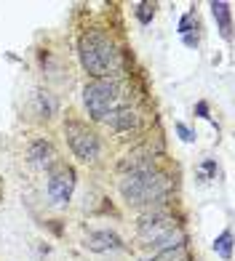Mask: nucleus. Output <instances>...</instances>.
Wrapping results in <instances>:
<instances>
[{
	"label": "nucleus",
	"instance_id": "f257e3e1",
	"mask_svg": "<svg viewBox=\"0 0 235 261\" xmlns=\"http://www.w3.org/2000/svg\"><path fill=\"white\" fill-rule=\"evenodd\" d=\"M78 56L83 69L97 80H107L112 72L121 69V51H118L115 40L107 32H99V30H88L86 35H80Z\"/></svg>",
	"mask_w": 235,
	"mask_h": 261
},
{
	"label": "nucleus",
	"instance_id": "f03ea898",
	"mask_svg": "<svg viewBox=\"0 0 235 261\" xmlns=\"http://www.w3.org/2000/svg\"><path fill=\"white\" fill-rule=\"evenodd\" d=\"M118 187H121V195L128 205H152L169 195L171 181L169 176L158 173L155 165H152L145 171H128Z\"/></svg>",
	"mask_w": 235,
	"mask_h": 261
},
{
	"label": "nucleus",
	"instance_id": "7ed1b4c3",
	"mask_svg": "<svg viewBox=\"0 0 235 261\" xmlns=\"http://www.w3.org/2000/svg\"><path fill=\"white\" fill-rule=\"evenodd\" d=\"M126 93L115 80H91L83 88V104L93 120H104L115 110H123Z\"/></svg>",
	"mask_w": 235,
	"mask_h": 261
},
{
	"label": "nucleus",
	"instance_id": "20e7f679",
	"mask_svg": "<svg viewBox=\"0 0 235 261\" xmlns=\"http://www.w3.org/2000/svg\"><path fill=\"white\" fill-rule=\"evenodd\" d=\"M64 139H67V144L69 149H73V155L78 160H83V163H93L99 158V136L93 134V130L86 125V123H80V120H67L64 123Z\"/></svg>",
	"mask_w": 235,
	"mask_h": 261
},
{
	"label": "nucleus",
	"instance_id": "39448f33",
	"mask_svg": "<svg viewBox=\"0 0 235 261\" xmlns=\"http://www.w3.org/2000/svg\"><path fill=\"white\" fill-rule=\"evenodd\" d=\"M75 189V171L69 165H62L59 163L56 168H51L49 173V197L54 203H67L69 195Z\"/></svg>",
	"mask_w": 235,
	"mask_h": 261
},
{
	"label": "nucleus",
	"instance_id": "423d86ee",
	"mask_svg": "<svg viewBox=\"0 0 235 261\" xmlns=\"http://www.w3.org/2000/svg\"><path fill=\"white\" fill-rule=\"evenodd\" d=\"M27 160L35 165V168H51L56 160V149L51 141L45 139H35L32 144L27 147Z\"/></svg>",
	"mask_w": 235,
	"mask_h": 261
},
{
	"label": "nucleus",
	"instance_id": "0eeeda50",
	"mask_svg": "<svg viewBox=\"0 0 235 261\" xmlns=\"http://www.w3.org/2000/svg\"><path fill=\"white\" fill-rule=\"evenodd\" d=\"M83 245L88 248V251H93V253H104V251H118L123 243H121V237H118L115 232L99 229V232H88V237H86Z\"/></svg>",
	"mask_w": 235,
	"mask_h": 261
},
{
	"label": "nucleus",
	"instance_id": "6e6552de",
	"mask_svg": "<svg viewBox=\"0 0 235 261\" xmlns=\"http://www.w3.org/2000/svg\"><path fill=\"white\" fill-rule=\"evenodd\" d=\"M104 123H107L115 134H128V130H134L139 125V115L134 110H128V107H123V110H115L112 115L104 117Z\"/></svg>",
	"mask_w": 235,
	"mask_h": 261
},
{
	"label": "nucleus",
	"instance_id": "1a4fd4ad",
	"mask_svg": "<svg viewBox=\"0 0 235 261\" xmlns=\"http://www.w3.org/2000/svg\"><path fill=\"white\" fill-rule=\"evenodd\" d=\"M211 14H214V19L219 21V32L222 38H230V3H211Z\"/></svg>",
	"mask_w": 235,
	"mask_h": 261
},
{
	"label": "nucleus",
	"instance_id": "9d476101",
	"mask_svg": "<svg viewBox=\"0 0 235 261\" xmlns=\"http://www.w3.org/2000/svg\"><path fill=\"white\" fill-rule=\"evenodd\" d=\"M214 251H217V256L222 258V261H230L232 258V232L230 229H225L217 240H214Z\"/></svg>",
	"mask_w": 235,
	"mask_h": 261
},
{
	"label": "nucleus",
	"instance_id": "9b49d317",
	"mask_svg": "<svg viewBox=\"0 0 235 261\" xmlns=\"http://www.w3.org/2000/svg\"><path fill=\"white\" fill-rule=\"evenodd\" d=\"M38 104H40L43 117H51V115H54V110H56V101L49 96V91H38Z\"/></svg>",
	"mask_w": 235,
	"mask_h": 261
},
{
	"label": "nucleus",
	"instance_id": "f8f14e48",
	"mask_svg": "<svg viewBox=\"0 0 235 261\" xmlns=\"http://www.w3.org/2000/svg\"><path fill=\"white\" fill-rule=\"evenodd\" d=\"M136 16H139V21H142V24H147V21L155 16V6H152V3H139V6H136Z\"/></svg>",
	"mask_w": 235,
	"mask_h": 261
},
{
	"label": "nucleus",
	"instance_id": "ddd939ff",
	"mask_svg": "<svg viewBox=\"0 0 235 261\" xmlns=\"http://www.w3.org/2000/svg\"><path fill=\"white\" fill-rule=\"evenodd\" d=\"M176 130H179V134H182V139H184V141H193V130L187 128L184 123H176Z\"/></svg>",
	"mask_w": 235,
	"mask_h": 261
}]
</instances>
